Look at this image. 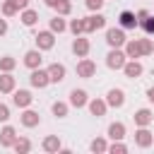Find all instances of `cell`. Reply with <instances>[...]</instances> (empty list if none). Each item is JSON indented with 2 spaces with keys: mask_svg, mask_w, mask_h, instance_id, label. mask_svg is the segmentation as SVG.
I'll list each match as a JSON object with an SVG mask.
<instances>
[{
  "mask_svg": "<svg viewBox=\"0 0 154 154\" xmlns=\"http://www.w3.org/2000/svg\"><path fill=\"white\" fill-rule=\"evenodd\" d=\"M125 60H128V55H125V51H120V48H111L108 55H106V65H108L111 70H123Z\"/></svg>",
  "mask_w": 154,
  "mask_h": 154,
  "instance_id": "obj_1",
  "label": "cell"
},
{
  "mask_svg": "<svg viewBox=\"0 0 154 154\" xmlns=\"http://www.w3.org/2000/svg\"><path fill=\"white\" fill-rule=\"evenodd\" d=\"M128 38H125V31H123V26H113V29H108L106 31V43L111 46V48H123V43H125Z\"/></svg>",
  "mask_w": 154,
  "mask_h": 154,
  "instance_id": "obj_2",
  "label": "cell"
},
{
  "mask_svg": "<svg viewBox=\"0 0 154 154\" xmlns=\"http://www.w3.org/2000/svg\"><path fill=\"white\" fill-rule=\"evenodd\" d=\"M34 41H36V48H38V51H51V48L55 46V36H53L51 29H48V31H38V34L34 36Z\"/></svg>",
  "mask_w": 154,
  "mask_h": 154,
  "instance_id": "obj_3",
  "label": "cell"
},
{
  "mask_svg": "<svg viewBox=\"0 0 154 154\" xmlns=\"http://www.w3.org/2000/svg\"><path fill=\"white\" fill-rule=\"evenodd\" d=\"M29 82H31V87H36V89H43V87H48V84H51L48 70H41V67L31 70V75H29Z\"/></svg>",
  "mask_w": 154,
  "mask_h": 154,
  "instance_id": "obj_4",
  "label": "cell"
},
{
  "mask_svg": "<svg viewBox=\"0 0 154 154\" xmlns=\"http://www.w3.org/2000/svg\"><path fill=\"white\" fill-rule=\"evenodd\" d=\"M31 101H34V96H31L29 89H14V91H12V103H14L17 108H29Z\"/></svg>",
  "mask_w": 154,
  "mask_h": 154,
  "instance_id": "obj_5",
  "label": "cell"
},
{
  "mask_svg": "<svg viewBox=\"0 0 154 154\" xmlns=\"http://www.w3.org/2000/svg\"><path fill=\"white\" fill-rule=\"evenodd\" d=\"M106 26V17L103 14H91V17H84V31L87 34H94V31H99V29H103Z\"/></svg>",
  "mask_w": 154,
  "mask_h": 154,
  "instance_id": "obj_6",
  "label": "cell"
},
{
  "mask_svg": "<svg viewBox=\"0 0 154 154\" xmlns=\"http://www.w3.org/2000/svg\"><path fill=\"white\" fill-rule=\"evenodd\" d=\"M77 75L84 77V79L94 77V75H96V63H94L91 58H82V60L77 63Z\"/></svg>",
  "mask_w": 154,
  "mask_h": 154,
  "instance_id": "obj_7",
  "label": "cell"
},
{
  "mask_svg": "<svg viewBox=\"0 0 154 154\" xmlns=\"http://www.w3.org/2000/svg\"><path fill=\"white\" fill-rule=\"evenodd\" d=\"M135 144L142 147V149H147V147L154 144V135H152L147 128H137V130H135Z\"/></svg>",
  "mask_w": 154,
  "mask_h": 154,
  "instance_id": "obj_8",
  "label": "cell"
},
{
  "mask_svg": "<svg viewBox=\"0 0 154 154\" xmlns=\"http://www.w3.org/2000/svg\"><path fill=\"white\" fill-rule=\"evenodd\" d=\"M89 38H82V36H75V41H72V53L77 55V58H87L89 55Z\"/></svg>",
  "mask_w": 154,
  "mask_h": 154,
  "instance_id": "obj_9",
  "label": "cell"
},
{
  "mask_svg": "<svg viewBox=\"0 0 154 154\" xmlns=\"http://www.w3.org/2000/svg\"><path fill=\"white\" fill-rule=\"evenodd\" d=\"M123 51H125L128 60H137V58H142V51H140V38H130V41H125V43H123Z\"/></svg>",
  "mask_w": 154,
  "mask_h": 154,
  "instance_id": "obj_10",
  "label": "cell"
},
{
  "mask_svg": "<svg viewBox=\"0 0 154 154\" xmlns=\"http://www.w3.org/2000/svg\"><path fill=\"white\" fill-rule=\"evenodd\" d=\"M41 63H43V55H41V51H38V48H34V51H26V53H24V65H26L29 70L41 67Z\"/></svg>",
  "mask_w": 154,
  "mask_h": 154,
  "instance_id": "obj_11",
  "label": "cell"
},
{
  "mask_svg": "<svg viewBox=\"0 0 154 154\" xmlns=\"http://www.w3.org/2000/svg\"><path fill=\"white\" fill-rule=\"evenodd\" d=\"M135 125L137 128H149L152 125V120H154V113L149 111V108H140V111H135Z\"/></svg>",
  "mask_w": 154,
  "mask_h": 154,
  "instance_id": "obj_12",
  "label": "cell"
},
{
  "mask_svg": "<svg viewBox=\"0 0 154 154\" xmlns=\"http://www.w3.org/2000/svg\"><path fill=\"white\" fill-rule=\"evenodd\" d=\"M123 72H125V77H130V79H137V77L142 75V63H140V60H125V65H123Z\"/></svg>",
  "mask_w": 154,
  "mask_h": 154,
  "instance_id": "obj_13",
  "label": "cell"
},
{
  "mask_svg": "<svg viewBox=\"0 0 154 154\" xmlns=\"http://www.w3.org/2000/svg\"><path fill=\"white\" fill-rule=\"evenodd\" d=\"M46 70H48L51 82H55V84H58V82H63V79H65V65H63V63H51Z\"/></svg>",
  "mask_w": 154,
  "mask_h": 154,
  "instance_id": "obj_14",
  "label": "cell"
},
{
  "mask_svg": "<svg viewBox=\"0 0 154 154\" xmlns=\"http://www.w3.org/2000/svg\"><path fill=\"white\" fill-rule=\"evenodd\" d=\"M106 103H108L111 108H120V106L125 103V94H123V89H111V91L106 94Z\"/></svg>",
  "mask_w": 154,
  "mask_h": 154,
  "instance_id": "obj_15",
  "label": "cell"
},
{
  "mask_svg": "<svg viewBox=\"0 0 154 154\" xmlns=\"http://www.w3.org/2000/svg\"><path fill=\"white\" fill-rule=\"evenodd\" d=\"M19 120H22L24 128H36V125L41 123V116H38L36 111H31V108H24V113L19 116Z\"/></svg>",
  "mask_w": 154,
  "mask_h": 154,
  "instance_id": "obj_16",
  "label": "cell"
},
{
  "mask_svg": "<svg viewBox=\"0 0 154 154\" xmlns=\"http://www.w3.org/2000/svg\"><path fill=\"white\" fill-rule=\"evenodd\" d=\"M41 147H43V152H48V154H55V152H60V149H63V144H60V137H58V135H48V137H43Z\"/></svg>",
  "mask_w": 154,
  "mask_h": 154,
  "instance_id": "obj_17",
  "label": "cell"
},
{
  "mask_svg": "<svg viewBox=\"0 0 154 154\" xmlns=\"http://www.w3.org/2000/svg\"><path fill=\"white\" fill-rule=\"evenodd\" d=\"M87 91L84 89H72L70 91V106H75V108H82V106H87Z\"/></svg>",
  "mask_w": 154,
  "mask_h": 154,
  "instance_id": "obj_18",
  "label": "cell"
},
{
  "mask_svg": "<svg viewBox=\"0 0 154 154\" xmlns=\"http://www.w3.org/2000/svg\"><path fill=\"white\" fill-rule=\"evenodd\" d=\"M87 106H89V111H91V116H106V108H108V103H106V99H91V101H87Z\"/></svg>",
  "mask_w": 154,
  "mask_h": 154,
  "instance_id": "obj_19",
  "label": "cell"
},
{
  "mask_svg": "<svg viewBox=\"0 0 154 154\" xmlns=\"http://www.w3.org/2000/svg\"><path fill=\"white\" fill-rule=\"evenodd\" d=\"M14 140H17V130H14L12 125H5V128L0 130V144H2V147H12Z\"/></svg>",
  "mask_w": 154,
  "mask_h": 154,
  "instance_id": "obj_20",
  "label": "cell"
},
{
  "mask_svg": "<svg viewBox=\"0 0 154 154\" xmlns=\"http://www.w3.org/2000/svg\"><path fill=\"white\" fill-rule=\"evenodd\" d=\"M118 22H120V26H123V29H135V26L140 24V22H137V17H135V12H128V10L118 14Z\"/></svg>",
  "mask_w": 154,
  "mask_h": 154,
  "instance_id": "obj_21",
  "label": "cell"
},
{
  "mask_svg": "<svg viewBox=\"0 0 154 154\" xmlns=\"http://www.w3.org/2000/svg\"><path fill=\"white\" fill-rule=\"evenodd\" d=\"M14 91V77L10 72H2L0 75V94H12Z\"/></svg>",
  "mask_w": 154,
  "mask_h": 154,
  "instance_id": "obj_22",
  "label": "cell"
},
{
  "mask_svg": "<svg viewBox=\"0 0 154 154\" xmlns=\"http://www.w3.org/2000/svg\"><path fill=\"white\" fill-rule=\"evenodd\" d=\"M12 149H14L17 154H26V152L31 149V140H29V137H19V135H17V140L12 142Z\"/></svg>",
  "mask_w": 154,
  "mask_h": 154,
  "instance_id": "obj_23",
  "label": "cell"
},
{
  "mask_svg": "<svg viewBox=\"0 0 154 154\" xmlns=\"http://www.w3.org/2000/svg\"><path fill=\"white\" fill-rule=\"evenodd\" d=\"M108 137L111 140H123L125 137V125L118 120V123H111L108 125Z\"/></svg>",
  "mask_w": 154,
  "mask_h": 154,
  "instance_id": "obj_24",
  "label": "cell"
},
{
  "mask_svg": "<svg viewBox=\"0 0 154 154\" xmlns=\"http://www.w3.org/2000/svg\"><path fill=\"white\" fill-rule=\"evenodd\" d=\"M36 22H38V12L36 10H29V7L22 10V24L24 26H34Z\"/></svg>",
  "mask_w": 154,
  "mask_h": 154,
  "instance_id": "obj_25",
  "label": "cell"
},
{
  "mask_svg": "<svg viewBox=\"0 0 154 154\" xmlns=\"http://www.w3.org/2000/svg\"><path fill=\"white\" fill-rule=\"evenodd\" d=\"M89 149H91L94 154H103V152L108 149V142H106L103 137H94V140H91V144H89Z\"/></svg>",
  "mask_w": 154,
  "mask_h": 154,
  "instance_id": "obj_26",
  "label": "cell"
},
{
  "mask_svg": "<svg viewBox=\"0 0 154 154\" xmlns=\"http://www.w3.org/2000/svg\"><path fill=\"white\" fill-rule=\"evenodd\" d=\"M65 29H67V24H65V19H63L60 14H55V17L51 19V31H53V34H63Z\"/></svg>",
  "mask_w": 154,
  "mask_h": 154,
  "instance_id": "obj_27",
  "label": "cell"
},
{
  "mask_svg": "<svg viewBox=\"0 0 154 154\" xmlns=\"http://www.w3.org/2000/svg\"><path fill=\"white\" fill-rule=\"evenodd\" d=\"M14 67H17V60L12 55H2L0 58V72H12Z\"/></svg>",
  "mask_w": 154,
  "mask_h": 154,
  "instance_id": "obj_28",
  "label": "cell"
},
{
  "mask_svg": "<svg viewBox=\"0 0 154 154\" xmlns=\"http://www.w3.org/2000/svg\"><path fill=\"white\" fill-rule=\"evenodd\" d=\"M67 108H70V106H67L65 101H55V103L51 106L53 116H58V118H65V116H67Z\"/></svg>",
  "mask_w": 154,
  "mask_h": 154,
  "instance_id": "obj_29",
  "label": "cell"
},
{
  "mask_svg": "<svg viewBox=\"0 0 154 154\" xmlns=\"http://www.w3.org/2000/svg\"><path fill=\"white\" fill-rule=\"evenodd\" d=\"M19 10H17V5H14V0H5L2 2V14L5 17H14Z\"/></svg>",
  "mask_w": 154,
  "mask_h": 154,
  "instance_id": "obj_30",
  "label": "cell"
},
{
  "mask_svg": "<svg viewBox=\"0 0 154 154\" xmlns=\"http://www.w3.org/2000/svg\"><path fill=\"white\" fill-rule=\"evenodd\" d=\"M67 29L75 34V36H79V34H84V19H72L70 24H67Z\"/></svg>",
  "mask_w": 154,
  "mask_h": 154,
  "instance_id": "obj_31",
  "label": "cell"
},
{
  "mask_svg": "<svg viewBox=\"0 0 154 154\" xmlns=\"http://www.w3.org/2000/svg\"><path fill=\"white\" fill-rule=\"evenodd\" d=\"M55 10H58L60 17H67V14L72 12V2H70V0H60V2L55 5Z\"/></svg>",
  "mask_w": 154,
  "mask_h": 154,
  "instance_id": "obj_32",
  "label": "cell"
},
{
  "mask_svg": "<svg viewBox=\"0 0 154 154\" xmlns=\"http://www.w3.org/2000/svg\"><path fill=\"white\" fill-rule=\"evenodd\" d=\"M106 152H111V154H125L128 152V147L120 142V140H113V144H108V149Z\"/></svg>",
  "mask_w": 154,
  "mask_h": 154,
  "instance_id": "obj_33",
  "label": "cell"
},
{
  "mask_svg": "<svg viewBox=\"0 0 154 154\" xmlns=\"http://www.w3.org/2000/svg\"><path fill=\"white\" fill-rule=\"evenodd\" d=\"M140 51H142V55L154 53V43H152V38H140Z\"/></svg>",
  "mask_w": 154,
  "mask_h": 154,
  "instance_id": "obj_34",
  "label": "cell"
},
{
  "mask_svg": "<svg viewBox=\"0 0 154 154\" xmlns=\"http://www.w3.org/2000/svg\"><path fill=\"white\" fill-rule=\"evenodd\" d=\"M140 26L147 31V34H154V17L149 14V17H144V19H140Z\"/></svg>",
  "mask_w": 154,
  "mask_h": 154,
  "instance_id": "obj_35",
  "label": "cell"
},
{
  "mask_svg": "<svg viewBox=\"0 0 154 154\" xmlns=\"http://www.w3.org/2000/svg\"><path fill=\"white\" fill-rule=\"evenodd\" d=\"M84 2H87V7H89L91 12H99V10L103 7V2H106V0H84Z\"/></svg>",
  "mask_w": 154,
  "mask_h": 154,
  "instance_id": "obj_36",
  "label": "cell"
},
{
  "mask_svg": "<svg viewBox=\"0 0 154 154\" xmlns=\"http://www.w3.org/2000/svg\"><path fill=\"white\" fill-rule=\"evenodd\" d=\"M10 120V108L5 103H0V123H7Z\"/></svg>",
  "mask_w": 154,
  "mask_h": 154,
  "instance_id": "obj_37",
  "label": "cell"
},
{
  "mask_svg": "<svg viewBox=\"0 0 154 154\" xmlns=\"http://www.w3.org/2000/svg\"><path fill=\"white\" fill-rule=\"evenodd\" d=\"M14 5H17V10H26L29 7V0H14Z\"/></svg>",
  "mask_w": 154,
  "mask_h": 154,
  "instance_id": "obj_38",
  "label": "cell"
},
{
  "mask_svg": "<svg viewBox=\"0 0 154 154\" xmlns=\"http://www.w3.org/2000/svg\"><path fill=\"white\" fill-rule=\"evenodd\" d=\"M7 34V19H0V36Z\"/></svg>",
  "mask_w": 154,
  "mask_h": 154,
  "instance_id": "obj_39",
  "label": "cell"
},
{
  "mask_svg": "<svg viewBox=\"0 0 154 154\" xmlns=\"http://www.w3.org/2000/svg\"><path fill=\"white\" fill-rule=\"evenodd\" d=\"M147 99H149V103H154V87L147 89Z\"/></svg>",
  "mask_w": 154,
  "mask_h": 154,
  "instance_id": "obj_40",
  "label": "cell"
},
{
  "mask_svg": "<svg viewBox=\"0 0 154 154\" xmlns=\"http://www.w3.org/2000/svg\"><path fill=\"white\" fill-rule=\"evenodd\" d=\"M58 2H60V0H46V5H48V7H55Z\"/></svg>",
  "mask_w": 154,
  "mask_h": 154,
  "instance_id": "obj_41",
  "label": "cell"
}]
</instances>
